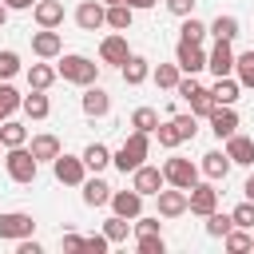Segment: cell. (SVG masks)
<instances>
[{
	"label": "cell",
	"mask_w": 254,
	"mask_h": 254,
	"mask_svg": "<svg viewBox=\"0 0 254 254\" xmlns=\"http://www.w3.org/2000/svg\"><path fill=\"white\" fill-rule=\"evenodd\" d=\"M187 210L198 214V218H206L210 210H218V190H214V183H194V187L187 190Z\"/></svg>",
	"instance_id": "9"
},
{
	"label": "cell",
	"mask_w": 254,
	"mask_h": 254,
	"mask_svg": "<svg viewBox=\"0 0 254 254\" xmlns=\"http://www.w3.org/2000/svg\"><path fill=\"white\" fill-rule=\"evenodd\" d=\"M147 155H151V135L147 131H131L123 139V147L111 151V167H119L123 175H131L139 163H147Z\"/></svg>",
	"instance_id": "1"
},
{
	"label": "cell",
	"mask_w": 254,
	"mask_h": 254,
	"mask_svg": "<svg viewBox=\"0 0 254 254\" xmlns=\"http://www.w3.org/2000/svg\"><path fill=\"white\" fill-rule=\"evenodd\" d=\"M103 4H119V0H103Z\"/></svg>",
	"instance_id": "54"
},
{
	"label": "cell",
	"mask_w": 254,
	"mask_h": 254,
	"mask_svg": "<svg viewBox=\"0 0 254 254\" xmlns=\"http://www.w3.org/2000/svg\"><path fill=\"white\" fill-rule=\"evenodd\" d=\"M206 119H210L214 139H230V135L238 131V111H234V103H214Z\"/></svg>",
	"instance_id": "11"
},
{
	"label": "cell",
	"mask_w": 254,
	"mask_h": 254,
	"mask_svg": "<svg viewBox=\"0 0 254 254\" xmlns=\"http://www.w3.org/2000/svg\"><path fill=\"white\" fill-rule=\"evenodd\" d=\"M171 127L179 131V139L187 143V139H194L198 135V115L194 111H187V115H171Z\"/></svg>",
	"instance_id": "37"
},
{
	"label": "cell",
	"mask_w": 254,
	"mask_h": 254,
	"mask_svg": "<svg viewBox=\"0 0 254 254\" xmlns=\"http://www.w3.org/2000/svg\"><path fill=\"white\" fill-rule=\"evenodd\" d=\"M4 171H8L12 183H36L40 163H36V155H32L28 143H24V147H8V155H4Z\"/></svg>",
	"instance_id": "3"
},
{
	"label": "cell",
	"mask_w": 254,
	"mask_h": 254,
	"mask_svg": "<svg viewBox=\"0 0 254 254\" xmlns=\"http://www.w3.org/2000/svg\"><path fill=\"white\" fill-rule=\"evenodd\" d=\"M123 4H127V8H135V12H147V8H155L159 0H123Z\"/></svg>",
	"instance_id": "50"
},
{
	"label": "cell",
	"mask_w": 254,
	"mask_h": 254,
	"mask_svg": "<svg viewBox=\"0 0 254 254\" xmlns=\"http://www.w3.org/2000/svg\"><path fill=\"white\" fill-rule=\"evenodd\" d=\"M103 12H107L103 0H83V4L75 8V24H79L83 32H95V28H103Z\"/></svg>",
	"instance_id": "20"
},
{
	"label": "cell",
	"mask_w": 254,
	"mask_h": 254,
	"mask_svg": "<svg viewBox=\"0 0 254 254\" xmlns=\"http://www.w3.org/2000/svg\"><path fill=\"white\" fill-rule=\"evenodd\" d=\"M52 171H56V183H64V187H79V183L87 179L83 155H67V151H60V155L52 159Z\"/></svg>",
	"instance_id": "5"
},
{
	"label": "cell",
	"mask_w": 254,
	"mask_h": 254,
	"mask_svg": "<svg viewBox=\"0 0 254 254\" xmlns=\"http://www.w3.org/2000/svg\"><path fill=\"white\" fill-rule=\"evenodd\" d=\"M32 20L40 28H60L64 24V0H36L32 4Z\"/></svg>",
	"instance_id": "19"
},
{
	"label": "cell",
	"mask_w": 254,
	"mask_h": 254,
	"mask_svg": "<svg viewBox=\"0 0 254 254\" xmlns=\"http://www.w3.org/2000/svg\"><path fill=\"white\" fill-rule=\"evenodd\" d=\"M20 103H24V95H20L8 79H0V119H8L12 111H20Z\"/></svg>",
	"instance_id": "34"
},
{
	"label": "cell",
	"mask_w": 254,
	"mask_h": 254,
	"mask_svg": "<svg viewBox=\"0 0 254 254\" xmlns=\"http://www.w3.org/2000/svg\"><path fill=\"white\" fill-rule=\"evenodd\" d=\"M234 79H238V87H254V48L234 56Z\"/></svg>",
	"instance_id": "32"
},
{
	"label": "cell",
	"mask_w": 254,
	"mask_h": 254,
	"mask_svg": "<svg viewBox=\"0 0 254 254\" xmlns=\"http://www.w3.org/2000/svg\"><path fill=\"white\" fill-rule=\"evenodd\" d=\"M83 167L95 171V175L107 171V167H111V151H107L103 143H87V147H83Z\"/></svg>",
	"instance_id": "30"
},
{
	"label": "cell",
	"mask_w": 254,
	"mask_h": 254,
	"mask_svg": "<svg viewBox=\"0 0 254 254\" xmlns=\"http://www.w3.org/2000/svg\"><path fill=\"white\" fill-rule=\"evenodd\" d=\"M60 246L75 254V250H83V238H79V234H64V238H60Z\"/></svg>",
	"instance_id": "49"
},
{
	"label": "cell",
	"mask_w": 254,
	"mask_h": 254,
	"mask_svg": "<svg viewBox=\"0 0 254 254\" xmlns=\"http://www.w3.org/2000/svg\"><path fill=\"white\" fill-rule=\"evenodd\" d=\"M230 218H234V226L254 230V202H250V198H246V202H238V206L230 210Z\"/></svg>",
	"instance_id": "42"
},
{
	"label": "cell",
	"mask_w": 254,
	"mask_h": 254,
	"mask_svg": "<svg viewBox=\"0 0 254 254\" xmlns=\"http://www.w3.org/2000/svg\"><path fill=\"white\" fill-rule=\"evenodd\" d=\"M242 194H246V198H250V202H254V171H250V179H246V183H242Z\"/></svg>",
	"instance_id": "52"
},
{
	"label": "cell",
	"mask_w": 254,
	"mask_h": 254,
	"mask_svg": "<svg viewBox=\"0 0 254 254\" xmlns=\"http://www.w3.org/2000/svg\"><path fill=\"white\" fill-rule=\"evenodd\" d=\"M206 67L214 75H234V48H230V40H214V48L206 52Z\"/></svg>",
	"instance_id": "15"
},
{
	"label": "cell",
	"mask_w": 254,
	"mask_h": 254,
	"mask_svg": "<svg viewBox=\"0 0 254 254\" xmlns=\"http://www.w3.org/2000/svg\"><path fill=\"white\" fill-rule=\"evenodd\" d=\"M238 91H242V87H238V79H234V75H214L210 99H214V103H234V99H238Z\"/></svg>",
	"instance_id": "29"
},
{
	"label": "cell",
	"mask_w": 254,
	"mask_h": 254,
	"mask_svg": "<svg viewBox=\"0 0 254 254\" xmlns=\"http://www.w3.org/2000/svg\"><path fill=\"white\" fill-rule=\"evenodd\" d=\"M179 40H190V44H202L206 40V24L194 20V16H183V28H179Z\"/></svg>",
	"instance_id": "39"
},
{
	"label": "cell",
	"mask_w": 254,
	"mask_h": 254,
	"mask_svg": "<svg viewBox=\"0 0 254 254\" xmlns=\"http://www.w3.org/2000/svg\"><path fill=\"white\" fill-rule=\"evenodd\" d=\"M131 187L143 194V198H155L163 187H167V179H163V167H151V163H139L135 171H131Z\"/></svg>",
	"instance_id": "8"
},
{
	"label": "cell",
	"mask_w": 254,
	"mask_h": 254,
	"mask_svg": "<svg viewBox=\"0 0 254 254\" xmlns=\"http://www.w3.org/2000/svg\"><path fill=\"white\" fill-rule=\"evenodd\" d=\"M131 222H135V234H163L159 214H139V218H131Z\"/></svg>",
	"instance_id": "44"
},
{
	"label": "cell",
	"mask_w": 254,
	"mask_h": 254,
	"mask_svg": "<svg viewBox=\"0 0 254 254\" xmlns=\"http://www.w3.org/2000/svg\"><path fill=\"white\" fill-rule=\"evenodd\" d=\"M79 187H83V202H87V206H107V198H111V187H107L99 175L83 179Z\"/></svg>",
	"instance_id": "27"
},
{
	"label": "cell",
	"mask_w": 254,
	"mask_h": 254,
	"mask_svg": "<svg viewBox=\"0 0 254 254\" xmlns=\"http://www.w3.org/2000/svg\"><path fill=\"white\" fill-rule=\"evenodd\" d=\"M131 20H135V8H127L123 0H119V4H107V12H103V24H107L111 32H127Z\"/></svg>",
	"instance_id": "25"
},
{
	"label": "cell",
	"mask_w": 254,
	"mask_h": 254,
	"mask_svg": "<svg viewBox=\"0 0 254 254\" xmlns=\"http://www.w3.org/2000/svg\"><path fill=\"white\" fill-rule=\"evenodd\" d=\"M4 4H8V12H28L36 0H4Z\"/></svg>",
	"instance_id": "51"
},
{
	"label": "cell",
	"mask_w": 254,
	"mask_h": 254,
	"mask_svg": "<svg viewBox=\"0 0 254 254\" xmlns=\"http://www.w3.org/2000/svg\"><path fill=\"white\" fill-rule=\"evenodd\" d=\"M155 202H159V218H179V214H187V190H183V187H163V190L155 194Z\"/></svg>",
	"instance_id": "13"
},
{
	"label": "cell",
	"mask_w": 254,
	"mask_h": 254,
	"mask_svg": "<svg viewBox=\"0 0 254 254\" xmlns=\"http://www.w3.org/2000/svg\"><path fill=\"white\" fill-rule=\"evenodd\" d=\"M230 226H234L230 214H222V210H210V214H206V234H210V238H222Z\"/></svg>",
	"instance_id": "40"
},
{
	"label": "cell",
	"mask_w": 254,
	"mask_h": 254,
	"mask_svg": "<svg viewBox=\"0 0 254 254\" xmlns=\"http://www.w3.org/2000/svg\"><path fill=\"white\" fill-rule=\"evenodd\" d=\"M119 71H123V83H127V87H139V83H147V79H151V60L131 52V56H127V64H123Z\"/></svg>",
	"instance_id": "21"
},
{
	"label": "cell",
	"mask_w": 254,
	"mask_h": 254,
	"mask_svg": "<svg viewBox=\"0 0 254 254\" xmlns=\"http://www.w3.org/2000/svg\"><path fill=\"white\" fill-rule=\"evenodd\" d=\"M4 24H8V4L0 0V28H4Z\"/></svg>",
	"instance_id": "53"
},
{
	"label": "cell",
	"mask_w": 254,
	"mask_h": 254,
	"mask_svg": "<svg viewBox=\"0 0 254 254\" xmlns=\"http://www.w3.org/2000/svg\"><path fill=\"white\" fill-rule=\"evenodd\" d=\"M28 151L36 155V163H52V159L60 155V139H56L52 131H40V135H32V143H28Z\"/></svg>",
	"instance_id": "23"
},
{
	"label": "cell",
	"mask_w": 254,
	"mask_h": 254,
	"mask_svg": "<svg viewBox=\"0 0 254 254\" xmlns=\"http://www.w3.org/2000/svg\"><path fill=\"white\" fill-rule=\"evenodd\" d=\"M155 139H159V147H167V151H175V147H179V143H183V139H179V131H175V127H171V119H167V123H159V127H155Z\"/></svg>",
	"instance_id": "43"
},
{
	"label": "cell",
	"mask_w": 254,
	"mask_h": 254,
	"mask_svg": "<svg viewBox=\"0 0 254 254\" xmlns=\"http://www.w3.org/2000/svg\"><path fill=\"white\" fill-rule=\"evenodd\" d=\"M28 234H36V218L28 210H4L0 214V238L4 242H20Z\"/></svg>",
	"instance_id": "7"
},
{
	"label": "cell",
	"mask_w": 254,
	"mask_h": 254,
	"mask_svg": "<svg viewBox=\"0 0 254 254\" xmlns=\"http://www.w3.org/2000/svg\"><path fill=\"white\" fill-rule=\"evenodd\" d=\"M135 250L139 254H163L167 242H163V234H135Z\"/></svg>",
	"instance_id": "41"
},
{
	"label": "cell",
	"mask_w": 254,
	"mask_h": 254,
	"mask_svg": "<svg viewBox=\"0 0 254 254\" xmlns=\"http://www.w3.org/2000/svg\"><path fill=\"white\" fill-rule=\"evenodd\" d=\"M16 71H20V56H16L12 48H4V52H0V79H12Z\"/></svg>",
	"instance_id": "45"
},
{
	"label": "cell",
	"mask_w": 254,
	"mask_h": 254,
	"mask_svg": "<svg viewBox=\"0 0 254 254\" xmlns=\"http://www.w3.org/2000/svg\"><path fill=\"white\" fill-rule=\"evenodd\" d=\"M250 250H254V242H250Z\"/></svg>",
	"instance_id": "55"
},
{
	"label": "cell",
	"mask_w": 254,
	"mask_h": 254,
	"mask_svg": "<svg viewBox=\"0 0 254 254\" xmlns=\"http://www.w3.org/2000/svg\"><path fill=\"white\" fill-rule=\"evenodd\" d=\"M250 242H254V234H246L242 226H230V230L222 234V246H226L230 254H246V250H250Z\"/></svg>",
	"instance_id": "33"
},
{
	"label": "cell",
	"mask_w": 254,
	"mask_h": 254,
	"mask_svg": "<svg viewBox=\"0 0 254 254\" xmlns=\"http://www.w3.org/2000/svg\"><path fill=\"white\" fill-rule=\"evenodd\" d=\"M56 75H60L64 83L87 87V83H95V79H99V64H95V60H87V56H79V52H71V56H64V60H60Z\"/></svg>",
	"instance_id": "2"
},
{
	"label": "cell",
	"mask_w": 254,
	"mask_h": 254,
	"mask_svg": "<svg viewBox=\"0 0 254 254\" xmlns=\"http://www.w3.org/2000/svg\"><path fill=\"white\" fill-rule=\"evenodd\" d=\"M83 250L87 254H107L111 242H107V234H91V238H83Z\"/></svg>",
	"instance_id": "46"
},
{
	"label": "cell",
	"mask_w": 254,
	"mask_h": 254,
	"mask_svg": "<svg viewBox=\"0 0 254 254\" xmlns=\"http://www.w3.org/2000/svg\"><path fill=\"white\" fill-rule=\"evenodd\" d=\"M206 32H210L214 40H230V44H234V36H238V16H230V12H226V16H214V20L206 24Z\"/></svg>",
	"instance_id": "31"
},
{
	"label": "cell",
	"mask_w": 254,
	"mask_h": 254,
	"mask_svg": "<svg viewBox=\"0 0 254 254\" xmlns=\"http://www.w3.org/2000/svg\"><path fill=\"white\" fill-rule=\"evenodd\" d=\"M163 179H167V187H183V190H190V187L198 183V167H194L190 159H183V155H171V159L163 163Z\"/></svg>",
	"instance_id": "6"
},
{
	"label": "cell",
	"mask_w": 254,
	"mask_h": 254,
	"mask_svg": "<svg viewBox=\"0 0 254 254\" xmlns=\"http://www.w3.org/2000/svg\"><path fill=\"white\" fill-rule=\"evenodd\" d=\"M107 202H111V210L123 214V218H139V214H143V194H139L135 187H131V190H111Z\"/></svg>",
	"instance_id": "18"
},
{
	"label": "cell",
	"mask_w": 254,
	"mask_h": 254,
	"mask_svg": "<svg viewBox=\"0 0 254 254\" xmlns=\"http://www.w3.org/2000/svg\"><path fill=\"white\" fill-rule=\"evenodd\" d=\"M167 12L179 16V20L183 16H194V0H167Z\"/></svg>",
	"instance_id": "47"
},
{
	"label": "cell",
	"mask_w": 254,
	"mask_h": 254,
	"mask_svg": "<svg viewBox=\"0 0 254 254\" xmlns=\"http://www.w3.org/2000/svg\"><path fill=\"white\" fill-rule=\"evenodd\" d=\"M24 143H28V127L20 119H12V115L0 119V147L8 151V147H24Z\"/></svg>",
	"instance_id": "24"
},
{
	"label": "cell",
	"mask_w": 254,
	"mask_h": 254,
	"mask_svg": "<svg viewBox=\"0 0 254 254\" xmlns=\"http://www.w3.org/2000/svg\"><path fill=\"white\" fill-rule=\"evenodd\" d=\"M56 79H60V75H56L52 64H32V67H28V87H32V91H48Z\"/></svg>",
	"instance_id": "28"
},
{
	"label": "cell",
	"mask_w": 254,
	"mask_h": 254,
	"mask_svg": "<svg viewBox=\"0 0 254 254\" xmlns=\"http://www.w3.org/2000/svg\"><path fill=\"white\" fill-rule=\"evenodd\" d=\"M175 64H179L183 75H198V71L206 67V52H202V44L179 40V48H175Z\"/></svg>",
	"instance_id": "10"
},
{
	"label": "cell",
	"mask_w": 254,
	"mask_h": 254,
	"mask_svg": "<svg viewBox=\"0 0 254 254\" xmlns=\"http://www.w3.org/2000/svg\"><path fill=\"white\" fill-rule=\"evenodd\" d=\"M79 107H83V115H87V119H103V115L111 111V95H107L99 83H87V87H83Z\"/></svg>",
	"instance_id": "12"
},
{
	"label": "cell",
	"mask_w": 254,
	"mask_h": 254,
	"mask_svg": "<svg viewBox=\"0 0 254 254\" xmlns=\"http://www.w3.org/2000/svg\"><path fill=\"white\" fill-rule=\"evenodd\" d=\"M131 127L155 135V127H159V111H155V107H135V111H131Z\"/></svg>",
	"instance_id": "36"
},
{
	"label": "cell",
	"mask_w": 254,
	"mask_h": 254,
	"mask_svg": "<svg viewBox=\"0 0 254 254\" xmlns=\"http://www.w3.org/2000/svg\"><path fill=\"white\" fill-rule=\"evenodd\" d=\"M226 143V159L234 163V167H254V139L250 135H230V139H222Z\"/></svg>",
	"instance_id": "16"
},
{
	"label": "cell",
	"mask_w": 254,
	"mask_h": 254,
	"mask_svg": "<svg viewBox=\"0 0 254 254\" xmlns=\"http://www.w3.org/2000/svg\"><path fill=\"white\" fill-rule=\"evenodd\" d=\"M230 167H234V163L226 159V151H206V155H202V163H198V171H202L210 183H222V179L230 175Z\"/></svg>",
	"instance_id": "22"
},
{
	"label": "cell",
	"mask_w": 254,
	"mask_h": 254,
	"mask_svg": "<svg viewBox=\"0 0 254 254\" xmlns=\"http://www.w3.org/2000/svg\"><path fill=\"white\" fill-rule=\"evenodd\" d=\"M16 254H44V246L28 234V238H20V242H16Z\"/></svg>",
	"instance_id": "48"
},
{
	"label": "cell",
	"mask_w": 254,
	"mask_h": 254,
	"mask_svg": "<svg viewBox=\"0 0 254 254\" xmlns=\"http://www.w3.org/2000/svg\"><path fill=\"white\" fill-rule=\"evenodd\" d=\"M151 79H155L163 91H175V83L183 79V71H179V64H159V67L151 71Z\"/></svg>",
	"instance_id": "35"
},
{
	"label": "cell",
	"mask_w": 254,
	"mask_h": 254,
	"mask_svg": "<svg viewBox=\"0 0 254 254\" xmlns=\"http://www.w3.org/2000/svg\"><path fill=\"white\" fill-rule=\"evenodd\" d=\"M20 111H24L28 119H48V115H52V99H48L44 91H32V87H28V95H24Z\"/></svg>",
	"instance_id": "26"
},
{
	"label": "cell",
	"mask_w": 254,
	"mask_h": 254,
	"mask_svg": "<svg viewBox=\"0 0 254 254\" xmlns=\"http://www.w3.org/2000/svg\"><path fill=\"white\" fill-rule=\"evenodd\" d=\"M175 91H179V95L190 103V111H194L198 119H206V115H210V107H214V99H210V87H202L194 75L179 79V83H175Z\"/></svg>",
	"instance_id": "4"
},
{
	"label": "cell",
	"mask_w": 254,
	"mask_h": 254,
	"mask_svg": "<svg viewBox=\"0 0 254 254\" xmlns=\"http://www.w3.org/2000/svg\"><path fill=\"white\" fill-rule=\"evenodd\" d=\"M127 230H131V222H127L123 214H111V218L103 222V234H107L111 246H115V242H127Z\"/></svg>",
	"instance_id": "38"
},
{
	"label": "cell",
	"mask_w": 254,
	"mask_h": 254,
	"mask_svg": "<svg viewBox=\"0 0 254 254\" xmlns=\"http://www.w3.org/2000/svg\"><path fill=\"white\" fill-rule=\"evenodd\" d=\"M127 56H131V48H127V36H103L99 40V60L103 64H111V67H123L127 64Z\"/></svg>",
	"instance_id": "14"
},
{
	"label": "cell",
	"mask_w": 254,
	"mask_h": 254,
	"mask_svg": "<svg viewBox=\"0 0 254 254\" xmlns=\"http://www.w3.org/2000/svg\"><path fill=\"white\" fill-rule=\"evenodd\" d=\"M32 52H36L40 60H56V56L64 52L60 32H56V28H40V32H32Z\"/></svg>",
	"instance_id": "17"
}]
</instances>
